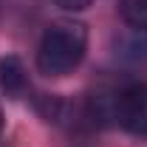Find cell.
<instances>
[{"label":"cell","instance_id":"cell-1","mask_svg":"<svg viewBox=\"0 0 147 147\" xmlns=\"http://www.w3.org/2000/svg\"><path fill=\"white\" fill-rule=\"evenodd\" d=\"M88 48V28L76 20H57L45 28L37 48V68L45 76L71 74Z\"/></svg>","mask_w":147,"mask_h":147},{"label":"cell","instance_id":"cell-2","mask_svg":"<svg viewBox=\"0 0 147 147\" xmlns=\"http://www.w3.org/2000/svg\"><path fill=\"white\" fill-rule=\"evenodd\" d=\"M116 125L133 136H142V139L147 136V85L144 82H130L125 88H119Z\"/></svg>","mask_w":147,"mask_h":147},{"label":"cell","instance_id":"cell-3","mask_svg":"<svg viewBox=\"0 0 147 147\" xmlns=\"http://www.w3.org/2000/svg\"><path fill=\"white\" fill-rule=\"evenodd\" d=\"M110 51L122 65H147V28L127 26L110 40Z\"/></svg>","mask_w":147,"mask_h":147},{"label":"cell","instance_id":"cell-4","mask_svg":"<svg viewBox=\"0 0 147 147\" xmlns=\"http://www.w3.org/2000/svg\"><path fill=\"white\" fill-rule=\"evenodd\" d=\"M0 88L11 99H23L28 93V74H26V65L20 57L14 54L0 57Z\"/></svg>","mask_w":147,"mask_h":147},{"label":"cell","instance_id":"cell-5","mask_svg":"<svg viewBox=\"0 0 147 147\" xmlns=\"http://www.w3.org/2000/svg\"><path fill=\"white\" fill-rule=\"evenodd\" d=\"M122 20L136 28H147V0H122L119 3Z\"/></svg>","mask_w":147,"mask_h":147},{"label":"cell","instance_id":"cell-6","mask_svg":"<svg viewBox=\"0 0 147 147\" xmlns=\"http://www.w3.org/2000/svg\"><path fill=\"white\" fill-rule=\"evenodd\" d=\"M59 9H65V11H82V9H88L93 0H54Z\"/></svg>","mask_w":147,"mask_h":147},{"label":"cell","instance_id":"cell-7","mask_svg":"<svg viewBox=\"0 0 147 147\" xmlns=\"http://www.w3.org/2000/svg\"><path fill=\"white\" fill-rule=\"evenodd\" d=\"M0 147H3V113H0Z\"/></svg>","mask_w":147,"mask_h":147}]
</instances>
